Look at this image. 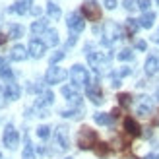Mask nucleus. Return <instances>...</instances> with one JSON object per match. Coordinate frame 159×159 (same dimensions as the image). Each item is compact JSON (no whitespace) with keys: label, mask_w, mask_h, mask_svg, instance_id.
I'll return each mask as SVG.
<instances>
[{"label":"nucleus","mask_w":159,"mask_h":159,"mask_svg":"<svg viewBox=\"0 0 159 159\" xmlns=\"http://www.w3.org/2000/svg\"><path fill=\"white\" fill-rule=\"evenodd\" d=\"M124 33H122V27H118V23L115 21H105V25H103V39L101 43L105 47H111L116 39H122Z\"/></svg>","instance_id":"1"},{"label":"nucleus","mask_w":159,"mask_h":159,"mask_svg":"<svg viewBox=\"0 0 159 159\" xmlns=\"http://www.w3.org/2000/svg\"><path fill=\"white\" fill-rule=\"evenodd\" d=\"M78 146H80V149L95 148L97 146V132L91 130L89 126H84V128L78 132Z\"/></svg>","instance_id":"2"},{"label":"nucleus","mask_w":159,"mask_h":159,"mask_svg":"<svg viewBox=\"0 0 159 159\" xmlns=\"http://www.w3.org/2000/svg\"><path fill=\"white\" fill-rule=\"evenodd\" d=\"M70 80L76 87H89V72L82 64H74L70 70Z\"/></svg>","instance_id":"3"},{"label":"nucleus","mask_w":159,"mask_h":159,"mask_svg":"<svg viewBox=\"0 0 159 159\" xmlns=\"http://www.w3.org/2000/svg\"><path fill=\"white\" fill-rule=\"evenodd\" d=\"M82 12H84V18H87L89 21H99L101 20V8L95 0H85L82 4Z\"/></svg>","instance_id":"4"},{"label":"nucleus","mask_w":159,"mask_h":159,"mask_svg":"<svg viewBox=\"0 0 159 159\" xmlns=\"http://www.w3.org/2000/svg\"><path fill=\"white\" fill-rule=\"evenodd\" d=\"M68 78V72L64 68H58V66H51L49 70H47V74H45V82L47 84H60V82H64V80Z\"/></svg>","instance_id":"5"},{"label":"nucleus","mask_w":159,"mask_h":159,"mask_svg":"<svg viewBox=\"0 0 159 159\" xmlns=\"http://www.w3.org/2000/svg\"><path fill=\"white\" fill-rule=\"evenodd\" d=\"M2 140H4V146L8 149H16V148H18V144H20V134H18V130H16L12 124H8L6 128H4Z\"/></svg>","instance_id":"6"},{"label":"nucleus","mask_w":159,"mask_h":159,"mask_svg":"<svg viewBox=\"0 0 159 159\" xmlns=\"http://www.w3.org/2000/svg\"><path fill=\"white\" fill-rule=\"evenodd\" d=\"M66 25H68V29L76 35V33H80V31H84L85 21H84V18H82L78 12H72V14H68V18H66Z\"/></svg>","instance_id":"7"},{"label":"nucleus","mask_w":159,"mask_h":159,"mask_svg":"<svg viewBox=\"0 0 159 159\" xmlns=\"http://www.w3.org/2000/svg\"><path fill=\"white\" fill-rule=\"evenodd\" d=\"M109 60H111V54L109 52H87V62H89L97 72L103 68V64H107Z\"/></svg>","instance_id":"8"},{"label":"nucleus","mask_w":159,"mask_h":159,"mask_svg":"<svg viewBox=\"0 0 159 159\" xmlns=\"http://www.w3.org/2000/svg\"><path fill=\"white\" fill-rule=\"evenodd\" d=\"M54 144H58L60 149H68L70 148V140H68V128L64 124H60L57 132H54Z\"/></svg>","instance_id":"9"},{"label":"nucleus","mask_w":159,"mask_h":159,"mask_svg":"<svg viewBox=\"0 0 159 159\" xmlns=\"http://www.w3.org/2000/svg\"><path fill=\"white\" fill-rule=\"evenodd\" d=\"M45 49H47V45L41 41V39H31V43H29V57H33V58H41L43 54H45Z\"/></svg>","instance_id":"10"},{"label":"nucleus","mask_w":159,"mask_h":159,"mask_svg":"<svg viewBox=\"0 0 159 159\" xmlns=\"http://www.w3.org/2000/svg\"><path fill=\"white\" fill-rule=\"evenodd\" d=\"M152 109H153V105H152V99H149V97H140L138 99V103H136V113L140 116H149Z\"/></svg>","instance_id":"11"},{"label":"nucleus","mask_w":159,"mask_h":159,"mask_svg":"<svg viewBox=\"0 0 159 159\" xmlns=\"http://www.w3.org/2000/svg\"><path fill=\"white\" fill-rule=\"evenodd\" d=\"M124 130H126V134L128 136H134V138H138L140 134H142V128H140V124L134 120L132 116H128V118H124Z\"/></svg>","instance_id":"12"},{"label":"nucleus","mask_w":159,"mask_h":159,"mask_svg":"<svg viewBox=\"0 0 159 159\" xmlns=\"http://www.w3.org/2000/svg\"><path fill=\"white\" fill-rule=\"evenodd\" d=\"M29 6H31L29 0H20V2H16V4H12L10 8H8V12H10V14H18V16H25L31 10Z\"/></svg>","instance_id":"13"},{"label":"nucleus","mask_w":159,"mask_h":159,"mask_svg":"<svg viewBox=\"0 0 159 159\" xmlns=\"http://www.w3.org/2000/svg\"><path fill=\"white\" fill-rule=\"evenodd\" d=\"M29 57V51H25V47L23 45H14L12 47V51H10V58L16 60V62H21V60H25Z\"/></svg>","instance_id":"14"},{"label":"nucleus","mask_w":159,"mask_h":159,"mask_svg":"<svg viewBox=\"0 0 159 159\" xmlns=\"http://www.w3.org/2000/svg\"><path fill=\"white\" fill-rule=\"evenodd\" d=\"M87 99H91L95 105H101L103 101V91H101V87L99 85H89L87 87Z\"/></svg>","instance_id":"15"},{"label":"nucleus","mask_w":159,"mask_h":159,"mask_svg":"<svg viewBox=\"0 0 159 159\" xmlns=\"http://www.w3.org/2000/svg\"><path fill=\"white\" fill-rule=\"evenodd\" d=\"M20 93H21V89H20V85H18V84H14V82L6 84V87H4V95H6V99L16 101V99H20Z\"/></svg>","instance_id":"16"},{"label":"nucleus","mask_w":159,"mask_h":159,"mask_svg":"<svg viewBox=\"0 0 159 159\" xmlns=\"http://www.w3.org/2000/svg\"><path fill=\"white\" fill-rule=\"evenodd\" d=\"M62 95L70 101V105H74V107H80V103H82V97L72 89V87H68V85H64L62 87Z\"/></svg>","instance_id":"17"},{"label":"nucleus","mask_w":159,"mask_h":159,"mask_svg":"<svg viewBox=\"0 0 159 159\" xmlns=\"http://www.w3.org/2000/svg\"><path fill=\"white\" fill-rule=\"evenodd\" d=\"M43 43L47 45V47H57L58 45V41H60V39H58V31L57 29H47L45 31V33H43Z\"/></svg>","instance_id":"18"},{"label":"nucleus","mask_w":159,"mask_h":159,"mask_svg":"<svg viewBox=\"0 0 159 159\" xmlns=\"http://www.w3.org/2000/svg\"><path fill=\"white\" fill-rule=\"evenodd\" d=\"M157 72H159V57H149L146 60V74L155 76Z\"/></svg>","instance_id":"19"},{"label":"nucleus","mask_w":159,"mask_h":159,"mask_svg":"<svg viewBox=\"0 0 159 159\" xmlns=\"http://www.w3.org/2000/svg\"><path fill=\"white\" fill-rule=\"evenodd\" d=\"M47 29H49V20H45V18H39L37 21L31 23V33H35V35L45 33Z\"/></svg>","instance_id":"20"},{"label":"nucleus","mask_w":159,"mask_h":159,"mask_svg":"<svg viewBox=\"0 0 159 159\" xmlns=\"http://www.w3.org/2000/svg\"><path fill=\"white\" fill-rule=\"evenodd\" d=\"M0 78L2 80H6L8 84L14 80V74H12V68L8 66V62L4 60V58H0Z\"/></svg>","instance_id":"21"},{"label":"nucleus","mask_w":159,"mask_h":159,"mask_svg":"<svg viewBox=\"0 0 159 159\" xmlns=\"http://www.w3.org/2000/svg\"><path fill=\"white\" fill-rule=\"evenodd\" d=\"M95 118V122L97 124H103V126H113V115H107V113H95L93 115Z\"/></svg>","instance_id":"22"},{"label":"nucleus","mask_w":159,"mask_h":159,"mask_svg":"<svg viewBox=\"0 0 159 159\" xmlns=\"http://www.w3.org/2000/svg\"><path fill=\"white\" fill-rule=\"evenodd\" d=\"M8 37H10V39L23 37V27L20 25V23H10V25H8Z\"/></svg>","instance_id":"23"},{"label":"nucleus","mask_w":159,"mask_h":159,"mask_svg":"<svg viewBox=\"0 0 159 159\" xmlns=\"http://www.w3.org/2000/svg\"><path fill=\"white\" fill-rule=\"evenodd\" d=\"M138 21H140V27L149 29V27L153 25V21H155V14H153V12H146V14L142 16V18H140Z\"/></svg>","instance_id":"24"},{"label":"nucleus","mask_w":159,"mask_h":159,"mask_svg":"<svg viewBox=\"0 0 159 159\" xmlns=\"http://www.w3.org/2000/svg\"><path fill=\"white\" fill-rule=\"evenodd\" d=\"M93 149H95V153H97V157H109V153H111V146L103 144V142H97V146Z\"/></svg>","instance_id":"25"},{"label":"nucleus","mask_w":159,"mask_h":159,"mask_svg":"<svg viewBox=\"0 0 159 159\" xmlns=\"http://www.w3.org/2000/svg\"><path fill=\"white\" fill-rule=\"evenodd\" d=\"M54 101V93L52 91H45L41 97H39L37 101V107H45V105H51V103Z\"/></svg>","instance_id":"26"},{"label":"nucleus","mask_w":159,"mask_h":159,"mask_svg":"<svg viewBox=\"0 0 159 159\" xmlns=\"http://www.w3.org/2000/svg\"><path fill=\"white\" fill-rule=\"evenodd\" d=\"M47 12H49V16H51L52 20H58V18H60V14H62V12H60V8L54 4L52 0H51L49 4H47Z\"/></svg>","instance_id":"27"},{"label":"nucleus","mask_w":159,"mask_h":159,"mask_svg":"<svg viewBox=\"0 0 159 159\" xmlns=\"http://www.w3.org/2000/svg\"><path fill=\"white\" fill-rule=\"evenodd\" d=\"M116 99H118V105L120 107H130L132 105V95L130 93H118Z\"/></svg>","instance_id":"28"},{"label":"nucleus","mask_w":159,"mask_h":159,"mask_svg":"<svg viewBox=\"0 0 159 159\" xmlns=\"http://www.w3.org/2000/svg\"><path fill=\"white\" fill-rule=\"evenodd\" d=\"M60 115L66 116V118H80V116H82V111H80V109H62Z\"/></svg>","instance_id":"29"},{"label":"nucleus","mask_w":159,"mask_h":159,"mask_svg":"<svg viewBox=\"0 0 159 159\" xmlns=\"http://www.w3.org/2000/svg\"><path fill=\"white\" fill-rule=\"evenodd\" d=\"M21 159H35V152H33V148H31L27 136H25V149H23V153H21Z\"/></svg>","instance_id":"30"},{"label":"nucleus","mask_w":159,"mask_h":159,"mask_svg":"<svg viewBox=\"0 0 159 159\" xmlns=\"http://www.w3.org/2000/svg\"><path fill=\"white\" fill-rule=\"evenodd\" d=\"M126 27H128L130 35H134V33H136V31L140 29V21H138V20H134V18H128V20H126Z\"/></svg>","instance_id":"31"},{"label":"nucleus","mask_w":159,"mask_h":159,"mask_svg":"<svg viewBox=\"0 0 159 159\" xmlns=\"http://www.w3.org/2000/svg\"><path fill=\"white\" fill-rule=\"evenodd\" d=\"M37 136L41 138V140H47V138L51 136V128H49V126H47V124L39 126V128H37Z\"/></svg>","instance_id":"32"},{"label":"nucleus","mask_w":159,"mask_h":159,"mask_svg":"<svg viewBox=\"0 0 159 159\" xmlns=\"http://www.w3.org/2000/svg\"><path fill=\"white\" fill-rule=\"evenodd\" d=\"M116 57H118V60H124V62H126V60H132V58H134V52H132L130 49H122L120 52L116 54Z\"/></svg>","instance_id":"33"},{"label":"nucleus","mask_w":159,"mask_h":159,"mask_svg":"<svg viewBox=\"0 0 159 159\" xmlns=\"http://www.w3.org/2000/svg\"><path fill=\"white\" fill-rule=\"evenodd\" d=\"M62 58H64V52H62V51H57V52L51 57V66H54V64H57V62H60Z\"/></svg>","instance_id":"34"},{"label":"nucleus","mask_w":159,"mask_h":159,"mask_svg":"<svg viewBox=\"0 0 159 159\" xmlns=\"http://www.w3.org/2000/svg\"><path fill=\"white\" fill-rule=\"evenodd\" d=\"M122 6L126 8V10H136V8H138V0H124V2H122Z\"/></svg>","instance_id":"35"},{"label":"nucleus","mask_w":159,"mask_h":159,"mask_svg":"<svg viewBox=\"0 0 159 159\" xmlns=\"http://www.w3.org/2000/svg\"><path fill=\"white\" fill-rule=\"evenodd\" d=\"M149 6H152V0H138V8L144 10V14L149 12Z\"/></svg>","instance_id":"36"},{"label":"nucleus","mask_w":159,"mask_h":159,"mask_svg":"<svg viewBox=\"0 0 159 159\" xmlns=\"http://www.w3.org/2000/svg\"><path fill=\"white\" fill-rule=\"evenodd\" d=\"M130 72H132V70H130V68H126V66H124V68H120V70H118V72H116L115 76H116L118 80H120V78H124V76H128Z\"/></svg>","instance_id":"37"},{"label":"nucleus","mask_w":159,"mask_h":159,"mask_svg":"<svg viewBox=\"0 0 159 159\" xmlns=\"http://www.w3.org/2000/svg\"><path fill=\"white\" fill-rule=\"evenodd\" d=\"M103 4H105L107 10H115V8L118 6V4H116V0H103Z\"/></svg>","instance_id":"38"},{"label":"nucleus","mask_w":159,"mask_h":159,"mask_svg":"<svg viewBox=\"0 0 159 159\" xmlns=\"http://www.w3.org/2000/svg\"><path fill=\"white\" fill-rule=\"evenodd\" d=\"M136 49H138V51H146V49H148V43H146V41H138V43H136Z\"/></svg>","instance_id":"39"},{"label":"nucleus","mask_w":159,"mask_h":159,"mask_svg":"<svg viewBox=\"0 0 159 159\" xmlns=\"http://www.w3.org/2000/svg\"><path fill=\"white\" fill-rule=\"evenodd\" d=\"M76 41H78V37H76V35H72V37L68 39V43H66V47H72V45H76Z\"/></svg>","instance_id":"40"},{"label":"nucleus","mask_w":159,"mask_h":159,"mask_svg":"<svg viewBox=\"0 0 159 159\" xmlns=\"http://www.w3.org/2000/svg\"><path fill=\"white\" fill-rule=\"evenodd\" d=\"M31 14H33V16H41V8H39V6H33V8H31Z\"/></svg>","instance_id":"41"},{"label":"nucleus","mask_w":159,"mask_h":159,"mask_svg":"<svg viewBox=\"0 0 159 159\" xmlns=\"http://www.w3.org/2000/svg\"><path fill=\"white\" fill-rule=\"evenodd\" d=\"M0 107H4V89H2V85H0Z\"/></svg>","instance_id":"42"},{"label":"nucleus","mask_w":159,"mask_h":159,"mask_svg":"<svg viewBox=\"0 0 159 159\" xmlns=\"http://www.w3.org/2000/svg\"><path fill=\"white\" fill-rule=\"evenodd\" d=\"M152 124H153V126H157V124H159V111H157V113H155V116H153V120H152Z\"/></svg>","instance_id":"43"},{"label":"nucleus","mask_w":159,"mask_h":159,"mask_svg":"<svg viewBox=\"0 0 159 159\" xmlns=\"http://www.w3.org/2000/svg\"><path fill=\"white\" fill-rule=\"evenodd\" d=\"M146 159H159V153H149Z\"/></svg>","instance_id":"44"},{"label":"nucleus","mask_w":159,"mask_h":159,"mask_svg":"<svg viewBox=\"0 0 159 159\" xmlns=\"http://www.w3.org/2000/svg\"><path fill=\"white\" fill-rule=\"evenodd\" d=\"M6 39H8L6 35H0V45H4V43H6Z\"/></svg>","instance_id":"45"},{"label":"nucleus","mask_w":159,"mask_h":159,"mask_svg":"<svg viewBox=\"0 0 159 159\" xmlns=\"http://www.w3.org/2000/svg\"><path fill=\"white\" fill-rule=\"evenodd\" d=\"M124 159H138V157H134V155H126Z\"/></svg>","instance_id":"46"},{"label":"nucleus","mask_w":159,"mask_h":159,"mask_svg":"<svg viewBox=\"0 0 159 159\" xmlns=\"http://www.w3.org/2000/svg\"><path fill=\"white\" fill-rule=\"evenodd\" d=\"M157 97H159V89H157Z\"/></svg>","instance_id":"47"},{"label":"nucleus","mask_w":159,"mask_h":159,"mask_svg":"<svg viewBox=\"0 0 159 159\" xmlns=\"http://www.w3.org/2000/svg\"><path fill=\"white\" fill-rule=\"evenodd\" d=\"M66 159H72V157H66Z\"/></svg>","instance_id":"48"},{"label":"nucleus","mask_w":159,"mask_h":159,"mask_svg":"<svg viewBox=\"0 0 159 159\" xmlns=\"http://www.w3.org/2000/svg\"><path fill=\"white\" fill-rule=\"evenodd\" d=\"M0 159H2V155H0Z\"/></svg>","instance_id":"49"},{"label":"nucleus","mask_w":159,"mask_h":159,"mask_svg":"<svg viewBox=\"0 0 159 159\" xmlns=\"http://www.w3.org/2000/svg\"><path fill=\"white\" fill-rule=\"evenodd\" d=\"M157 2H159V0H157Z\"/></svg>","instance_id":"50"}]
</instances>
